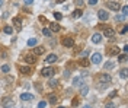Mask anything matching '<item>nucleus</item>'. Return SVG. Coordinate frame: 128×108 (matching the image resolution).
<instances>
[{
	"mask_svg": "<svg viewBox=\"0 0 128 108\" xmlns=\"http://www.w3.org/2000/svg\"><path fill=\"white\" fill-rule=\"evenodd\" d=\"M13 105H15V101L12 97H4L1 99V107L3 108H13Z\"/></svg>",
	"mask_w": 128,
	"mask_h": 108,
	"instance_id": "obj_1",
	"label": "nucleus"
},
{
	"mask_svg": "<svg viewBox=\"0 0 128 108\" xmlns=\"http://www.w3.org/2000/svg\"><path fill=\"white\" fill-rule=\"evenodd\" d=\"M108 7H109L111 10L118 12V10L121 9V3H119V1H117V0H111V1H108Z\"/></svg>",
	"mask_w": 128,
	"mask_h": 108,
	"instance_id": "obj_2",
	"label": "nucleus"
},
{
	"mask_svg": "<svg viewBox=\"0 0 128 108\" xmlns=\"http://www.w3.org/2000/svg\"><path fill=\"white\" fill-rule=\"evenodd\" d=\"M54 73H55V70H54L52 67H44V69L41 70V75H42L44 78H51Z\"/></svg>",
	"mask_w": 128,
	"mask_h": 108,
	"instance_id": "obj_3",
	"label": "nucleus"
},
{
	"mask_svg": "<svg viewBox=\"0 0 128 108\" xmlns=\"http://www.w3.org/2000/svg\"><path fill=\"white\" fill-rule=\"evenodd\" d=\"M102 61V56L99 54V53H93L92 54V59H90V63H93V64H99Z\"/></svg>",
	"mask_w": 128,
	"mask_h": 108,
	"instance_id": "obj_4",
	"label": "nucleus"
},
{
	"mask_svg": "<svg viewBox=\"0 0 128 108\" xmlns=\"http://www.w3.org/2000/svg\"><path fill=\"white\" fill-rule=\"evenodd\" d=\"M99 82L101 83H109L111 82V75L109 73H102L99 76Z\"/></svg>",
	"mask_w": 128,
	"mask_h": 108,
	"instance_id": "obj_5",
	"label": "nucleus"
},
{
	"mask_svg": "<svg viewBox=\"0 0 128 108\" xmlns=\"http://www.w3.org/2000/svg\"><path fill=\"white\" fill-rule=\"evenodd\" d=\"M98 18H99L102 22H105V20H108V19H109V15H108V12H106V10H99V12H98Z\"/></svg>",
	"mask_w": 128,
	"mask_h": 108,
	"instance_id": "obj_6",
	"label": "nucleus"
},
{
	"mask_svg": "<svg viewBox=\"0 0 128 108\" xmlns=\"http://www.w3.org/2000/svg\"><path fill=\"white\" fill-rule=\"evenodd\" d=\"M25 61L28 64H34V63H36V56L35 54H26L25 56Z\"/></svg>",
	"mask_w": 128,
	"mask_h": 108,
	"instance_id": "obj_7",
	"label": "nucleus"
},
{
	"mask_svg": "<svg viewBox=\"0 0 128 108\" xmlns=\"http://www.w3.org/2000/svg\"><path fill=\"white\" fill-rule=\"evenodd\" d=\"M103 35H105L106 38H114V37H115V31H114L112 28H105Z\"/></svg>",
	"mask_w": 128,
	"mask_h": 108,
	"instance_id": "obj_8",
	"label": "nucleus"
},
{
	"mask_svg": "<svg viewBox=\"0 0 128 108\" xmlns=\"http://www.w3.org/2000/svg\"><path fill=\"white\" fill-rule=\"evenodd\" d=\"M73 44H74V41H73L71 37H66V38H63V45H64V47H73Z\"/></svg>",
	"mask_w": 128,
	"mask_h": 108,
	"instance_id": "obj_9",
	"label": "nucleus"
},
{
	"mask_svg": "<svg viewBox=\"0 0 128 108\" xmlns=\"http://www.w3.org/2000/svg\"><path fill=\"white\" fill-rule=\"evenodd\" d=\"M106 53H108V56H118L119 54V48L118 47H109Z\"/></svg>",
	"mask_w": 128,
	"mask_h": 108,
	"instance_id": "obj_10",
	"label": "nucleus"
},
{
	"mask_svg": "<svg viewBox=\"0 0 128 108\" xmlns=\"http://www.w3.org/2000/svg\"><path fill=\"white\" fill-rule=\"evenodd\" d=\"M19 70H20L22 75H31L32 73V69L29 66H22V67H19Z\"/></svg>",
	"mask_w": 128,
	"mask_h": 108,
	"instance_id": "obj_11",
	"label": "nucleus"
},
{
	"mask_svg": "<svg viewBox=\"0 0 128 108\" xmlns=\"http://www.w3.org/2000/svg\"><path fill=\"white\" fill-rule=\"evenodd\" d=\"M50 31H51V32H58V31H60V25H58L57 22H51V23H50Z\"/></svg>",
	"mask_w": 128,
	"mask_h": 108,
	"instance_id": "obj_12",
	"label": "nucleus"
},
{
	"mask_svg": "<svg viewBox=\"0 0 128 108\" xmlns=\"http://www.w3.org/2000/svg\"><path fill=\"white\" fill-rule=\"evenodd\" d=\"M44 51H45V47L39 45V47H35V50H34V54H35V56H41V54H44Z\"/></svg>",
	"mask_w": 128,
	"mask_h": 108,
	"instance_id": "obj_13",
	"label": "nucleus"
},
{
	"mask_svg": "<svg viewBox=\"0 0 128 108\" xmlns=\"http://www.w3.org/2000/svg\"><path fill=\"white\" fill-rule=\"evenodd\" d=\"M45 61H47L48 64H52V63H55V61H57V56H55V54H50V56L45 59Z\"/></svg>",
	"mask_w": 128,
	"mask_h": 108,
	"instance_id": "obj_14",
	"label": "nucleus"
},
{
	"mask_svg": "<svg viewBox=\"0 0 128 108\" xmlns=\"http://www.w3.org/2000/svg\"><path fill=\"white\" fill-rule=\"evenodd\" d=\"M20 98H22L23 101H31V99H34V95L29 94V92H23V94L20 95Z\"/></svg>",
	"mask_w": 128,
	"mask_h": 108,
	"instance_id": "obj_15",
	"label": "nucleus"
},
{
	"mask_svg": "<svg viewBox=\"0 0 128 108\" xmlns=\"http://www.w3.org/2000/svg\"><path fill=\"white\" fill-rule=\"evenodd\" d=\"M57 101H58V97L55 94H50L48 95V102L50 104H57Z\"/></svg>",
	"mask_w": 128,
	"mask_h": 108,
	"instance_id": "obj_16",
	"label": "nucleus"
},
{
	"mask_svg": "<svg viewBox=\"0 0 128 108\" xmlns=\"http://www.w3.org/2000/svg\"><path fill=\"white\" fill-rule=\"evenodd\" d=\"M13 25H15L17 29H20V28H22V19H20V18H15V19H13Z\"/></svg>",
	"mask_w": 128,
	"mask_h": 108,
	"instance_id": "obj_17",
	"label": "nucleus"
},
{
	"mask_svg": "<svg viewBox=\"0 0 128 108\" xmlns=\"http://www.w3.org/2000/svg\"><path fill=\"white\" fill-rule=\"evenodd\" d=\"M92 41H93L95 44H99V42L102 41V35H101V34H95V35L92 37Z\"/></svg>",
	"mask_w": 128,
	"mask_h": 108,
	"instance_id": "obj_18",
	"label": "nucleus"
},
{
	"mask_svg": "<svg viewBox=\"0 0 128 108\" xmlns=\"http://www.w3.org/2000/svg\"><path fill=\"white\" fill-rule=\"evenodd\" d=\"M114 66H115L114 61H106V63L103 64V69H105V70H111V69H114Z\"/></svg>",
	"mask_w": 128,
	"mask_h": 108,
	"instance_id": "obj_19",
	"label": "nucleus"
},
{
	"mask_svg": "<svg viewBox=\"0 0 128 108\" xmlns=\"http://www.w3.org/2000/svg\"><path fill=\"white\" fill-rule=\"evenodd\" d=\"M82 15H83V12H82L80 9H76V10H74V12L71 13V16H73V18H80Z\"/></svg>",
	"mask_w": 128,
	"mask_h": 108,
	"instance_id": "obj_20",
	"label": "nucleus"
},
{
	"mask_svg": "<svg viewBox=\"0 0 128 108\" xmlns=\"http://www.w3.org/2000/svg\"><path fill=\"white\" fill-rule=\"evenodd\" d=\"M36 42H38V38H31V39H28V45H29V47H35Z\"/></svg>",
	"mask_w": 128,
	"mask_h": 108,
	"instance_id": "obj_21",
	"label": "nucleus"
},
{
	"mask_svg": "<svg viewBox=\"0 0 128 108\" xmlns=\"http://www.w3.org/2000/svg\"><path fill=\"white\" fill-rule=\"evenodd\" d=\"M89 63H90V61H89V60H86V59H82V60L79 61V64H80L82 67H87V66H89Z\"/></svg>",
	"mask_w": 128,
	"mask_h": 108,
	"instance_id": "obj_22",
	"label": "nucleus"
},
{
	"mask_svg": "<svg viewBox=\"0 0 128 108\" xmlns=\"http://www.w3.org/2000/svg\"><path fill=\"white\" fill-rule=\"evenodd\" d=\"M73 85H74V86H80V85H82V79H80V78H74V79H73Z\"/></svg>",
	"mask_w": 128,
	"mask_h": 108,
	"instance_id": "obj_23",
	"label": "nucleus"
},
{
	"mask_svg": "<svg viewBox=\"0 0 128 108\" xmlns=\"http://www.w3.org/2000/svg\"><path fill=\"white\" fill-rule=\"evenodd\" d=\"M42 34H44L45 37H51V31H50V28H44V29H42Z\"/></svg>",
	"mask_w": 128,
	"mask_h": 108,
	"instance_id": "obj_24",
	"label": "nucleus"
},
{
	"mask_svg": "<svg viewBox=\"0 0 128 108\" xmlns=\"http://www.w3.org/2000/svg\"><path fill=\"white\" fill-rule=\"evenodd\" d=\"M54 18H55L57 20H61V19H63V15H61L60 12H54Z\"/></svg>",
	"mask_w": 128,
	"mask_h": 108,
	"instance_id": "obj_25",
	"label": "nucleus"
},
{
	"mask_svg": "<svg viewBox=\"0 0 128 108\" xmlns=\"http://www.w3.org/2000/svg\"><path fill=\"white\" fill-rule=\"evenodd\" d=\"M9 70H10V66H9V64H3V66H1V72H4V73H7Z\"/></svg>",
	"mask_w": 128,
	"mask_h": 108,
	"instance_id": "obj_26",
	"label": "nucleus"
},
{
	"mask_svg": "<svg viewBox=\"0 0 128 108\" xmlns=\"http://www.w3.org/2000/svg\"><path fill=\"white\" fill-rule=\"evenodd\" d=\"M51 88H55L57 85H58V80H55V79H52V80H50V83H48Z\"/></svg>",
	"mask_w": 128,
	"mask_h": 108,
	"instance_id": "obj_27",
	"label": "nucleus"
},
{
	"mask_svg": "<svg viewBox=\"0 0 128 108\" xmlns=\"http://www.w3.org/2000/svg\"><path fill=\"white\" fill-rule=\"evenodd\" d=\"M79 102H80V101H79V98H77V97H76V98H73V101H71V107H77V105H79Z\"/></svg>",
	"mask_w": 128,
	"mask_h": 108,
	"instance_id": "obj_28",
	"label": "nucleus"
},
{
	"mask_svg": "<svg viewBox=\"0 0 128 108\" xmlns=\"http://www.w3.org/2000/svg\"><path fill=\"white\" fill-rule=\"evenodd\" d=\"M118 60L119 61H125L127 60V54H118Z\"/></svg>",
	"mask_w": 128,
	"mask_h": 108,
	"instance_id": "obj_29",
	"label": "nucleus"
},
{
	"mask_svg": "<svg viewBox=\"0 0 128 108\" xmlns=\"http://www.w3.org/2000/svg\"><path fill=\"white\" fill-rule=\"evenodd\" d=\"M4 32L6 34H12L13 32V28L12 26H4Z\"/></svg>",
	"mask_w": 128,
	"mask_h": 108,
	"instance_id": "obj_30",
	"label": "nucleus"
},
{
	"mask_svg": "<svg viewBox=\"0 0 128 108\" xmlns=\"http://www.w3.org/2000/svg\"><path fill=\"white\" fill-rule=\"evenodd\" d=\"M127 75H128V70H127V69H122V70H121V78H124V79H125V78H127Z\"/></svg>",
	"mask_w": 128,
	"mask_h": 108,
	"instance_id": "obj_31",
	"label": "nucleus"
},
{
	"mask_svg": "<svg viewBox=\"0 0 128 108\" xmlns=\"http://www.w3.org/2000/svg\"><path fill=\"white\" fill-rule=\"evenodd\" d=\"M127 15H128V6H124V7H122V16L127 18Z\"/></svg>",
	"mask_w": 128,
	"mask_h": 108,
	"instance_id": "obj_32",
	"label": "nucleus"
},
{
	"mask_svg": "<svg viewBox=\"0 0 128 108\" xmlns=\"http://www.w3.org/2000/svg\"><path fill=\"white\" fill-rule=\"evenodd\" d=\"M117 95H118V91H112V92H111V94H109V98H111V99H112V98H115V97H117Z\"/></svg>",
	"mask_w": 128,
	"mask_h": 108,
	"instance_id": "obj_33",
	"label": "nucleus"
},
{
	"mask_svg": "<svg viewBox=\"0 0 128 108\" xmlns=\"http://www.w3.org/2000/svg\"><path fill=\"white\" fill-rule=\"evenodd\" d=\"M45 107H47V102H45V101H41V102L38 104V108H45Z\"/></svg>",
	"mask_w": 128,
	"mask_h": 108,
	"instance_id": "obj_34",
	"label": "nucleus"
},
{
	"mask_svg": "<svg viewBox=\"0 0 128 108\" xmlns=\"http://www.w3.org/2000/svg\"><path fill=\"white\" fill-rule=\"evenodd\" d=\"M87 91H89V89H87V86H85V88L82 89V95H83V97H85V95H87Z\"/></svg>",
	"mask_w": 128,
	"mask_h": 108,
	"instance_id": "obj_35",
	"label": "nucleus"
},
{
	"mask_svg": "<svg viewBox=\"0 0 128 108\" xmlns=\"http://www.w3.org/2000/svg\"><path fill=\"white\" fill-rule=\"evenodd\" d=\"M105 108H115V104H114V102H108V104L105 105Z\"/></svg>",
	"mask_w": 128,
	"mask_h": 108,
	"instance_id": "obj_36",
	"label": "nucleus"
},
{
	"mask_svg": "<svg viewBox=\"0 0 128 108\" xmlns=\"http://www.w3.org/2000/svg\"><path fill=\"white\" fill-rule=\"evenodd\" d=\"M117 20H118V22H119V20H125V16H122V15L118 16V15H117Z\"/></svg>",
	"mask_w": 128,
	"mask_h": 108,
	"instance_id": "obj_37",
	"label": "nucleus"
},
{
	"mask_svg": "<svg viewBox=\"0 0 128 108\" xmlns=\"http://www.w3.org/2000/svg\"><path fill=\"white\" fill-rule=\"evenodd\" d=\"M87 1H89V4H92V6L98 4V0H87Z\"/></svg>",
	"mask_w": 128,
	"mask_h": 108,
	"instance_id": "obj_38",
	"label": "nucleus"
},
{
	"mask_svg": "<svg viewBox=\"0 0 128 108\" xmlns=\"http://www.w3.org/2000/svg\"><path fill=\"white\" fill-rule=\"evenodd\" d=\"M39 22H42V23H47V19H45L44 16H39Z\"/></svg>",
	"mask_w": 128,
	"mask_h": 108,
	"instance_id": "obj_39",
	"label": "nucleus"
},
{
	"mask_svg": "<svg viewBox=\"0 0 128 108\" xmlns=\"http://www.w3.org/2000/svg\"><path fill=\"white\" fill-rule=\"evenodd\" d=\"M77 6H83V0H74Z\"/></svg>",
	"mask_w": 128,
	"mask_h": 108,
	"instance_id": "obj_40",
	"label": "nucleus"
},
{
	"mask_svg": "<svg viewBox=\"0 0 128 108\" xmlns=\"http://www.w3.org/2000/svg\"><path fill=\"white\" fill-rule=\"evenodd\" d=\"M127 31H128V26H124V28L121 29V34H127Z\"/></svg>",
	"mask_w": 128,
	"mask_h": 108,
	"instance_id": "obj_41",
	"label": "nucleus"
},
{
	"mask_svg": "<svg viewBox=\"0 0 128 108\" xmlns=\"http://www.w3.org/2000/svg\"><path fill=\"white\" fill-rule=\"evenodd\" d=\"M87 54H89V51H83V53H80V56H82V57H83V59H85V57H86V56H87Z\"/></svg>",
	"mask_w": 128,
	"mask_h": 108,
	"instance_id": "obj_42",
	"label": "nucleus"
},
{
	"mask_svg": "<svg viewBox=\"0 0 128 108\" xmlns=\"http://www.w3.org/2000/svg\"><path fill=\"white\" fill-rule=\"evenodd\" d=\"M25 3L26 4H31V3H34V0H25Z\"/></svg>",
	"mask_w": 128,
	"mask_h": 108,
	"instance_id": "obj_43",
	"label": "nucleus"
},
{
	"mask_svg": "<svg viewBox=\"0 0 128 108\" xmlns=\"http://www.w3.org/2000/svg\"><path fill=\"white\" fill-rule=\"evenodd\" d=\"M66 0H57V3H64Z\"/></svg>",
	"mask_w": 128,
	"mask_h": 108,
	"instance_id": "obj_44",
	"label": "nucleus"
},
{
	"mask_svg": "<svg viewBox=\"0 0 128 108\" xmlns=\"http://www.w3.org/2000/svg\"><path fill=\"white\" fill-rule=\"evenodd\" d=\"M83 108H92V107H90V105H85Z\"/></svg>",
	"mask_w": 128,
	"mask_h": 108,
	"instance_id": "obj_45",
	"label": "nucleus"
},
{
	"mask_svg": "<svg viewBox=\"0 0 128 108\" xmlns=\"http://www.w3.org/2000/svg\"><path fill=\"white\" fill-rule=\"evenodd\" d=\"M0 6H3V0H0Z\"/></svg>",
	"mask_w": 128,
	"mask_h": 108,
	"instance_id": "obj_46",
	"label": "nucleus"
},
{
	"mask_svg": "<svg viewBox=\"0 0 128 108\" xmlns=\"http://www.w3.org/2000/svg\"><path fill=\"white\" fill-rule=\"evenodd\" d=\"M58 108H64V107H58Z\"/></svg>",
	"mask_w": 128,
	"mask_h": 108,
	"instance_id": "obj_47",
	"label": "nucleus"
}]
</instances>
